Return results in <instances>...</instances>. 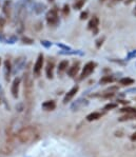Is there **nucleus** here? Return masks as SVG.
Returning a JSON list of instances; mask_svg holds the SVG:
<instances>
[{"instance_id":"nucleus-1","label":"nucleus","mask_w":136,"mask_h":157,"mask_svg":"<svg viewBox=\"0 0 136 157\" xmlns=\"http://www.w3.org/2000/svg\"><path fill=\"white\" fill-rule=\"evenodd\" d=\"M39 137V132L37 128L34 125H27L20 129L16 134V138L20 144H31L33 141H36Z\"/></svg>"},{"instance_id":"nucleus-2","label":"nucleus","mask_w":136,"mask_h":157,"mask_svg":"<svg viewBox=\"0 0 136 157\" xmlns=\"http://www.w3.org/2000/svg\"><path fill=\"white\" fill-rule=\"evenodd\" d=\"M33 91H34V82H33V76L31 74L30 70H27V72L23 75V96L25 99L28 110L32 108L33 103Z\"/></svg>"},{"instance_id":"nucleus-3","label":"nucleus","mask_w":136,"mask_h":157,"mask_svg":"<svg viewBox=\"0 0 136 157\" xmlns=\"http://www.w3.org/2000/svg\"><path fill=\"white\" fill-rule=\"evenodd\" d=\"M47 22L49 25H52V27H55L59 23V17H58V13H57L56 9H50L47 13Z\"/></svg>"},{"instance_id":"nucleus-4","label":"nucleus","mask_w":136,"mask_h":157,"mask_svg":"<svg viewBox=\"0 0 136 157\" xmlns=\"http://www.w3.org/2000/svg\"><path fill=\"white\" fill-rule=\"evenodd\" d=\"M95 68H96V63L95 62H93V61L88 62L87 65H85V68L82 69V72H81V74H80L79 79L83 80V79H85V78H88L93 72H94Z\"/></svg>"},{"instance_id":"nucleus-5","label":"nucleus","mask_w":136,"mask_h":157,"mask_svg":"<svg viewBox=\"0 0 136 157\" xmlns=\"http://www.w3.org/2000/svg\"><path fill=\"white\" fill-rule=\"evenodd\" d=\"M88 104H89V101H88L85 98H82L81 97V98H78L77 100H75L72 104H71V110L73 112L79 111V110H81L82 108L87 107Z\"/></svg>"},{"instance_id":"nucleus-6","label":"nucleus","mask_w":136,"mask_h":157,"mask_svg":"<svg viewBox=\"0 0 136 157\" xmlns=\"http://www.w3.org/2000/svg\"><path fill=\"white\" fill-rule=\"evenodd\" d=\"M25 59L27 58H25V57H20V58H18L17 60L15 61L14 66L12 68V72H13V74H18V73L20 72L23 68H25Z\"/></svg>"},{"instance_id":"nucleus-7","label":"nucleus","mask_w":136,"mask_h":157,"mask_svg":"<svg viewBox=\"0 0 136 157\" xmlns=\"http://www.w3.org/2000/svg\"><path fill=\"white\" fill-rule=\"evenodd\" d=\"M43 55L42 54H39L38 55V58L36 60L34 65V68H33V73L35 75H39L40 74V71L42 70V66H43Z\"/></svg>"},{"instance_id":"nucleus-8","label":"nucleus","mask_w":136,"mask_h":157,"mask_svg":"<svg viewBox=\"0 0 136 157\" xmlns=\"http://www.w3.org/2000/svg\"><path fill=\"white\" fill-rule=\"evenodd\" d=\"M78 90H79V87H78L77 84L74 85L72 89H71L70 91H69V92L66 94V96H64V98H63V103H64V104H66L68 102H70L71 100H72L73 97L75 96L76 94H77Z\"/></svg>"},{"instance_id":"nucleus-9","label":"nucleus","mask_w":136,"mask_h":157,"mask_svg":"<svg viewBox=\"0 0 136 157\" xmlns=\"http://www.w3.org/2000/svg\"><path fill=\"white\" fill-rule=\"evenodd\" d=\"M20 78L16 77L15 79L13 80V83H12V87H11V93L13 95L14 98H17L18 95H19V87H20Z\"/></svg>"},{"instance_id":"nucleus-10","label":"nucleus","mask_w":136,"mask_h":157,"mask_svg":"<svg viewBox=\"0 0 136 157\" xmlns=\"http://www.w3.org/2000/svg\"><path fill=\"white\" fill-rule=\"evenodd\" d=\"M14 151V144H3L1 147H0V154L1 155H6V156H9L13 153Z\"/></svg>"},{"instance_id":"nucleus-11","label":"nucleus","mask_w":136,"mask_h":157,"mask_svg":"<svg viewBox=\"0 0 136 157\" xmlns=\"http://www.w3.org/2000/svg\"><path fill=\"white\" fill-rule=\"evenodd\" d=\"M98 25H99V19L98 17L94 16V17L89 21V23H88V28L93 31V32L95 33L94 35H96V33L98 32Z\"/></svg>"},{"instance_id":"nucleus-12","label":"nucleus","mask_w":136,"mask_h":157,"mask_svg":"<svg viewBox=\"0 0 136 157\" xmlns=\"http://www.w3.org/2000/svg\"><path fill=\"white\" fill-rule=\"evenodd\" d=\"M12 0H6V2L3 3V6H2V11H3V14L6 18L11 17V14H12Z\"/></svg>"},{"instance_id":"nucleus-13","label":"nucleus","mask_w":136,"mask_h":157,"mask_svg":"<svg viewBox=\"0 0 136 157\" xmlns=\"http://www.w3.org/2000/svg\"><path fill=\"white\" fill-rule=\"evenodd\" d=\"M45 75L49 79H52L54 77V61L50 60L47 63V68H45Z\"/></svg>"},{"instance_id":"nucleus-14","label":"nucleus","mask_w":136,"mask_h":157,"mask_svg":"<svg viewBox=\"0 0 136 157\" xmlns=\"http://www.w3.org/2000/svg\"><path fill=\"white\" fill-rule=\"evenodd\" d=\"M66 71H68V75L70 76V77H75V76L78 74V72H79V62H75Z\"/></svg>"},{"instance_id":"nucleus-15","label":"nucleus","mask_w":136,"mask_h":157,"mask_svg":"<svg viewBox=\"0 0 136 157\" xmlns=\"http://www.w3.org/2000/svg\"><path fill=\"white\" fill-rule=\"evenodd\" d=\"M42 109L44 111H53L56 109V102L54 100H47L42 103Z\"/></svg>"},{"instance_id":"nucleus-16","label":"nucleus","mask_w":136,"mask_h":157,"mask_svg":"<svg viewBox=\"0 0 136 157\" xmlns=\"http://www.w3.org/2000/svg\"><path fill=\"white\" fill-rule=\"evenodd\" d=\"M102 115H104V113H100V112H93V113H90L85 118H87L88 121H95V120H98L99 118H101Z\"/></svg>"},{"instance_id":"nucleus-17","label":"nucleus","mask_w":136,"mask_h":157,"mask_svg":"<svg viewBox=\"0 0 136 157\" xmlns=\"http://www.w3.org/2000/svg\"><path fill=\"white\" fill-rule=\"evenodd\" d=\"M12 73V65L11 62L9 60L4 61V76H6V79L9 80V76H11Z\"/></svg>"},{"instance_id":"nucleus-18","label":"nucleus","mask_w":136,"mask_h":157,"mask_svg":"<svg viewBox=\"0 0 136 157\" xmlns=\"http://www.w3.org/2000/svg\"><path fill=\"white\" fill-rule=\"evenodd\" d=\"M69 68V61L68 60H62L60 63L58 65V75H61L63 72H66Z\"/></svg>"},{"instance_id":"nucleus-19","label":"nucleus","mask_w":136,"mask_h":157,"mask_svg":"<svg viewBox=\"0 0 136 157\" xmlns=\"http://www.w3.org/2000/svg\"><path fill=\"white\" fill-rule=\"evenodd\" d=\"M45 9H47V6H45V4H43V3H35L34 6H33V9H34V12L37 14V15L43 13L45 11Z\"/></svg>"},{"instance_id":"nucleus-20","label":"nucleus","mask_w":136,"mask_h":157,"mask_svg":"<svg viewBox=\"0 0 136 157\" xmlns=\"http://www.w3.org/2000/svg\"><path fill=\"white\" fill-rule=\"evenodd\" d=\"M136 119V113L135 114H126V115L121 116L120 118H118L119 122H125V121H129V120H134Z\"/></svg>"},{"instance_id":"nucleus-21","label":"nucleus","mask_w":136,"mask_h":157,"mask_svg":"<svg viewBox=\"0 0 136 157\" xmlns=\"http://www.w3.org/2000/svg\"><path fill=\"white\" fill-rule=\"evenodd\" d=\"M134 83V79H132V78L130 77H125V78H121L120 80H119V84L123 85V87H126V85H131Z\"/></svg>"},{"instance_id":"nucleus-22","label":"nucleus","mask_w":136,"mask_h":157,"mask_svg":"<svg viewBox=\"0 0 136 157\" xmlns=\"http://www.w3.org/2000/svg\"><path fill=\"white\" fill-rule=\"evenodd\" d=\"M120 113L125 114H135L136 113V108H132V107H125V108H121L119 110Z\"/></svg>"},{"instance_id":"nucleus-23","label":"nucleus","mask_w":136,"mask_h":157,"mask_svg":"<svg viewBox=\"0 0 136 157\" xmlns=\"http://www.w3.org/2000/svg\"><path fill=\"white\" fill-rule=\"evenodd\" d=\"M114 81V77L111 75H106L99 80L100 84H104V83H111Z\"/></svg>"},{"instance_id":"nucleus-24","label":"nucleus","mask_w":136,"mask_h":157,"mask_svg":"<svg viewBox=\"0 0 136 157\" xmlns=\"http://www.w3.org/2000/svg\"><path fill=\"white\" fill-rule=\"evenodd\" d=\"M118 107V103H115V102H110V103H107L104 106V111H110V110H113V109H116Z\"/></svg>"},{"instance_id":"nucleus-25","label":"nucleus","mask_w":136,"mask_h":157,"mask_svg":"<svg viewBox=\"0 0 136 157\" xmlns=\"http://www.w3.org/2000/svg\"><path fill=\"white\" fill-rule=\"evenodd\" d=\"M85 0H77V1L74 3V9H82V6H85Z\"/></svg>"},{"instance_id":"nucleus-26","label":"nucleus","mask_w":136,"mask_h":157,"mask_svg":"<svg viewBox=\"0 0 136 157\" xmlns=\"http://www.w3.org/2000/svg\"><path fill=\"white\" fill-rule=\"evenodd\" d=\"M104 37H101V38H99V39H97L96 40V47L97 49H99L100 47L102 46V43H104Z\"/></svg>"},{"instance_id":"nucleus-27","label":"nucleus","mask_w":136,"mask_h":157,"mask_svg":"<svg viewBox=\"0 0 136 157\" xmlns=\"http://www.w3.org/2000/svg\"><path fill=\"white\" fill-rule=\"evenodd\" d=\"M62 13H63V15H69V14H70V6H69L68 4H66V6H63Z\"/></svg>"},{"instance_id":"nucleus-28","label":"nucleus","mask_w":136,"mask_h":157,"mask_svg":"<svg viewBox=\"0 0 136 157\" xmlns=\"http://www.w3.org/2000/svg\"><path fill=\"white\" fill-rule=\"evenodd\" d=\"M41 44L45 47H50L52 46V42L47 41V40H41Z\"/></svg>"},{"instance_id":"nucleus-29","label":"nucleus","mask_w":136,"mask_h":157,"mask_svg":"<svg viewBox=\"0 0 136 157\" xmlns=\"http://www.w3.org/2000/svg\"><path fill=\"white\" fill-rule=\"evenodd\" d=\"M22 41H23V43H27V44H32L33 43V40L30 39V38H28V37H23Z\"/></svg>"},{"instance_id":"nucleus-30","label":"nucleus","mask_w":136,"mask_h":157,"mask_svg":"<svg viewBox=\"0 0 136 157\" xmlns=\"http://www.w3.org/2000/svg\"><path fill=\"white\" fill-rule=\"evenodd\" d=\"M136 56V51H131L130 53L128 54V57H127V60H130L131 58H133V57Z\"/></svg>"},{"instance_id":"nucleus-31","label":"nucleus","mask_w":136,"mask_h":157,"mask_svg":"<svg viewBox=\"0 0 136 157\" xmlns=\"http://www.w3.org/2000/svg\"><path fill=\"white\" fill-rule=\"evenodd\" d=\"M118 90V88L117 87H111V88H109V89H107L106 90V92H110V93H115L116 91Z\"/></svg>"},{"instance_id":"nucleus-32","label":"nucleus","mask_w":136,"mask_h":157,"mask_svg":"<svg viewBox=\"0 0 136 157\" xmlns=\"http://www.w3.org/2000/svg\"><path fill=\"white\" fill-rule=\"evenodd\" d=\"M88 18V12H82L81 14H80V19L81 20H85V19Z\"/></svg>"},{"instance_id":"nucleus-33","label":"nucleus","mask_w":136,"mask_h":157,"mask_svg":"<svg viewBox=\"0 0 136 157\" xmlns=\"http://www.w3.org/2000/svg\"><path fill=\"white\" fill-rule=\"evenodd\" d=\"M130 139H131V141H136V132L135 133H133L132 135L130 136Z\"/></svg>"},{"instance_id":"nucleus-34","label":"nucleus","mask_w":136,"mask_h":157,"mask_svg":"<svg viewBox=\"0 0 136 157\" xmlns=\"http://www.w3.org/2000/svg\"><path fill=\"white\" fill-rule=\"evenodd\" d=\"M126 93H136V88H131V89H128Z\"/></svg>"},{"instance_id":"nucleus-35","label":"nucleus","mask_w":136,"mask_h":157,"mask_svg":"<svg viewBox=\"0 0 136 157\" xmlns=\"http://www.w3.org/2000/svg\"><path fill=\"white\" fill-rule=\"evenodd\" d=\"M118 102L119 103H123V104H127V106L130 103V101H128V100H118Z\"/></svg>"},{"instance_id":"nucleus-36","label":"nucleus","mask_w":136,"mask_h":157,"mask_svg":"<svg viewBox=\"0 0 136 157\" xmlns=\"http://www.w3.org/2000/svg\"><path fill=\"white\" fill-rule=\"evenodd\" d=\"M133 13H134V15L136 16V6H135V9H134V12H133Z\"/></svg>"},{"instance_id":"nucleus-37","label":"nucleus","mask_w":136,"mask_h":157,"mask_svg":"<svg viewBox=\"0 0 136 157\" xmlns=\"http://www.w3.org/2000/svg\"><path fill=\"white\" fill-rule=\"evenodd\" d=\"M49 1H50V2H53V1H54V0H49Z\"/></svg>"},{"instance_id":"nucleus-38","label":"nucleus","mask_w":136,"mask_h":157,"mask_svg":"<svg viewBox=\"0 0 136 157\" xmlns=\"http://www.w3.org/2000/svg\"><path fill=\"white\" fill-rule=\"evenodd\" d=\"M0 65H1V58H0Z\"/></svg>"},{"instance_id":"nucleus-39","label":"nucleus","mask_w":136,"mask_h":157,"mask_svg":"<svg viewBox=\"0 0 136 157\" xmlns=\"http://www.w3.org/2000/svg\"><path fill=\"white\" fill-rule=\"evenodd\" d=\"M133 128H136V125H133Z\"/></svg>"},{"instance_id":"nucleus-40","label":"nucleus","mask_w":136,"mask_h":157,"mask_svg":"<svg viewBox=\"0 0 136 157\" xmlns=\"http://www.w3.org/2000/svg\"><path fill=\"white\" fill-rule=\"evenodd\" d=\"M134 100H136V97H134Z\"/></svg>"},{"instance_id":"nucleus-41","label":"nucleus","mask_w":136,"mask_h":157,"mask_svg":"<svg viewBox=\"0 0 136 157\" xmlns=\"http://www.w3.org/2000/svg\"><path fill=\"white\" fill-rule=\"evenodd\" d=\"M116 1H120V0H116Z\"/></svg>"},{"instance_id":"nucleus-42","label":"nucleus","mask_w":136,"mask_h":157,"mask_svg":"<svg viewBox=\"0 0 136 157\" xmlns=\"http://www.w3.org/2000/svg\"><path fill=\"white\" fill-rule=\"evenodd\" d=\"M102 1H104V0H102Z\"/></svg>"}]
</instances>
